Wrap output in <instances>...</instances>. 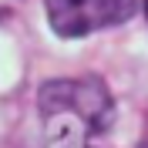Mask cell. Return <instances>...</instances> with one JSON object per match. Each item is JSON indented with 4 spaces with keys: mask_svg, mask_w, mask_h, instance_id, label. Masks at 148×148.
Returning <instances> with one entry per match:
<instances>
[{
    "mask_svg": "<svg viewBox=\"0 0 148 148\" xmlns=\"http://www.w3.org/2000/svg\"><path fill=\"white\" fill-rule=\"evenodd\" d=\"M145 14H148V0H145Z\"/></svg>",
    "mask_w": 148,
    "mask_h": 148,
    "instance_id": "277c9868",
    "label": "cell"
},
{
    "mask_svg": "<svg viewBox=\"0 0 148 148\" xmlns=\"http://www.w3.org/2000/svg\"><path fill=\"white\" fill-rule=\"evenodd\" d=\"M51 27L61 37H84L135 17L138 0H44Z\"/></svg>",
    "mask_w": 148,
    "mask_h": 148,
    "instance_id": "7a4b0ae2",
    "label": "cell"
},
{
    "mask_svg": "<svg viewBox=\"0 0 148 148\" xmlns=\"http://www.w3.org/2000/svg\"><path fill=\"white\" fill-rule=\"evenodd\" d=\"M40 108L47 118H74L81 128H104L111 114V94L98 77L51 81L40 88Z\"/></svg>",
    "mask_w": 148,
    "mask_h": 148,
    "instance_id": "6da1fadb",
    "label": "cell"
},
{
    "mask_svg": "<svg viewBox=\"0 0 148 148\" xmlns=\"http://www.w3.org/2000/svg\"><path fill=\"white\" fill-rule=\"evenodd\" d=\"M61 148H84V141H81V131H71L64 141H61Z\"/></svg>",
    "mask_w": 148,
    "mask_h": 148,
    "instance_id": "3957f363",
    "label": "cell"
}]
</instances>
